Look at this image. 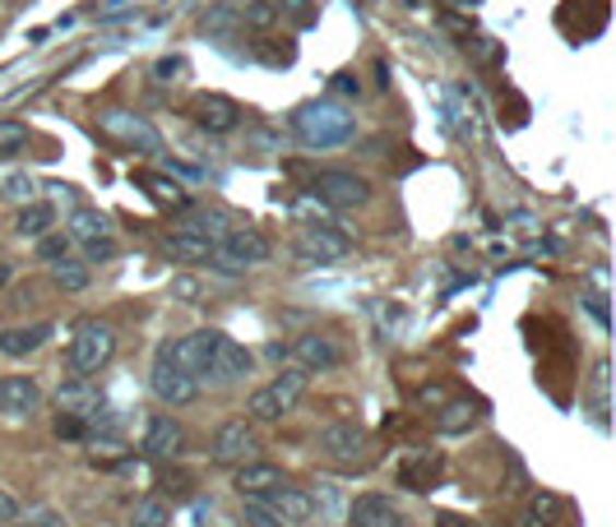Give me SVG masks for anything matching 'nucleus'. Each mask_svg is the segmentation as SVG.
Wrapping results in <instances>:
<instances>
[{"label": "nucleus", "instance_id": "2eb2a0df", "mask_svg": "<svg viewBox=\"0 0 616 527\" xmlns=\"http://www.w3.org/2000/svg\"><path fill=\"white\" fill-rule=\"evenodd\" d=\"M287 357L297 361V370H334L339 361H343V351H339V343L334 338H324V334H301L293 347H287Z\"/></svg>", "mask_w": 616, "mask_h": 527}, {"label": "nucleus", "instance_id": "9d476101", "mask_svg": "<svg viewBox=\"0 0 616 527\" xmlns=\"http://www.w3.org/2000/svg\"><path fill=\"white\" fill-rule=\"evenodd\" d=\"M250 351L237 343V338H227V334H218L214 338V357H209V370H204V380L209 384H237V380H246L250 375Z\"/></svg>", "mask_w": 616, "mask_h": 527}, {"label": "nucleus", "instance_id": "a878e982", "mask_svg": "<svg viewBox=\"0 0 616 527\" xmlns=\"http://www.w3.org/2000/svg\"><path fill=\"white\" fill-rule=\"evenodd\" d=\"M51 223H56V213H51V204H24L14 213V231L19 237H28V241H37V237H47L51 231Z\"/></svg>", "mask_w": 616, "mask_h": 527}, {"label": "nucleus", "instance_id": "49530a36", "mask_svg": "<svg viewBox=\"0 0 616 527\" xmlns=\"http://www.w3.org/2000/svg\"><path fill=\"white\" fill-rule=\"evenodd\" d=\"M589 310H593V320L607 328V306H603V297H589Z\"/></svg>", "mask_w": 616, "mask_h": 527}, {"label": "nucleus", "instance_id": "412c9836", "mask_svg": "<svg viewBox=\"0 0 616 527\" xmlns=\"http://www.w3.org/2000/svg\"><path fill=\"white\" fill-rule=\"evenodd\" d=\"M66 237L74 245H93V241H111V218L98 208H74L70 213V227H66Z\"/></svg>", "mask_w": 616, "mask_h": 527}, {"label": "nucleus", "instance_id": "37998d69", "mask_svg": "<svg viewBox=\"0 0 616 527\" xmlns=\"http://www.w3.org/2000/svg\"><path fill=\"white\" fill-rule=\"evenodd\" d=\"M14 518H19V500L0 491V523H14Z\"/></svg>", "mask_w": 616, "mask_h": 527}, {"label": "nucleus", "instance_id": "a19ab883", "mask_svg": "<svg viewBox=\"0 0 616 527\" xmlns=\"http://www.w3.org/2000/svg\"><path fill=\"white\" fill-rule=\"evenodd\" d=\"M117 255V237L111 241H93V245H84V264H103V260H111Z\"/></svg>", "mask_w": 616, "mask_h": 527}, {"label": "nucleus", "instance_id": "393cba45", "mask_svg": "<svg viewBox=\"0 0 616 527\" xmlns=\"http://www.w3.org/2000/svg\"><path fill=\"white\" fill-rule=\"evenodd\" d=\"M163 255L177 260V264H204V260H214V245L190 237V231H171V237L163 241Z\"/></svg>", "mask_w": 616, "mask_h": 527}, {"label": "nucleus", "instance_id": "58836bf2", "mask_svg": "<svg viewBox=\"0 0 616 527\" xmlns=\"http://www.w3.org/2000/svg\"><path fill=\"white\" fill-rule=\"evenodd\" d=\"M241 523H246V527H287L283 518H274L269 510H260L256 500H246V518H241Z\"/></svg>", "mask_w": 616, "mask_h": 527}, {"label": "nucleus", "instance_id": "f3484780", "mask_svg": "<svg viewBox=\"0 0 616 527\" xmlns=\"http://www.w3.org/2000/svg\"><path fill=\"white\" fill-rule=\"evenodd\" d=\"M348 527H408V518L394 510L390 495H357L348 510Z\"/></svg>", "mask_w": 616, "mask_h": 527}, {"label": "nucleus", "instance_id": "dca6fc26", "mask_svg": "<svg viewBox=\"0 0 616 527\" xmlns=\"http://www.w3.org/2000/svg\"><path fill=\"white\" fill-rule=\"evenodd\" d=\"M181 448H186V431H181L177 417H167V412L149 417V431H144V454H149V458L167 463V458H177Z\"/></svg>", "mask_w": 616, "mask_h": 527}, {"label": "nucleus", "instance_id": "39448f33", "mask_svg": "<svg viewBox=\"0 0 616 527\" xmlns=\"http://www.w3.org/2000/svg\"><path fill=\"white\" fill-rule=\"evenodd\" d=\"M311 190L320 194V204H330V208H362L371 200V181L357 171H320Z\"/></svg>", "mask_w": 616, "mask_h": 527}, {"label": "nucleus", "instance_id": "0eeeda50", "mask_svg": "<svg viewBox=\"0 0 616 527\" xmlns=\"http://www.w3.org/2000/svg\"><path fill=\"white\" fill-rule=\"evenodd\" d=\"M98 125L111 134V140H121L126 148H140V153H163V134L153 130L144 116H134V111H103L98 116Z\"/></svg>", "mask_w": 616, "mask_h": 527}, {"label": "nucleus", "instance_id": "ddd939ff", "mask_svg": "<svg viewBox=\"0 0 616 527\" xmlns=\"http://www.w3.org/2000/svg\"><path fill=\"white\" fill-rule=\"evenodd\" d=\"M43 407V388L33 375H0V417H33Z\"/></svg>", "mask_w": 616, "mask_h": 527}, {"label": "nucleus", "instance_id": "9b49d317", "mask_svg": "<svg viewBox=\"0 0 616 527\" xmlns=\"http://www.w3.org/2000/svg\"><path fill=\"white\" fill-rule=\"evenodd\" d=\"M190 116H196V125L209 134H233L241 125V107L223 93H200L196 103H190Z\"/></svg>", "mask_w": 616, "mask_h": 527}, {"label": "nucleus", "instance_id": "1a4fd4ad", "mask_svg": "<svg viewBox=\"0 0 616 527\" xmlns=\"http://www.w3.org/2000/svg\"><path fill=\"white\" fill-rule=\"evenodd\" d=\"M320 454L330 463L353 467V463H362V454H367V431H362L357 421H330L320 431Z\"/></svg>", "mask_w": 616, "mask_h": 527}, {"label": "nucleus", "instance_id": "473e14b6", "mask_svg": "<svg viewBox=\"0 0 616 527\" xmlns=\"http://www.w3.org/2000/svg\"><path fill=\"white\" fill-rule=\"evenodd\" d=\"M70 237H61V231H47V237H37V255H43V260H70Z\"/></svg>", "mask_w": 616, "mask_h": 527}, {"label": "nucleus", "instance_id": "2f4dec72", "mask_svg": "<svg viewBox=\"0 0 616 527\" xmlns=\"http://www.w3.org/2000/svg\"><path fill=\"white\" fill-rule=\"evenodd\" d=\"M24 144H28V125L14 121V116H0V158H14Z\"/></svg>", "mask_w": 616, "mask_h": 527}, {"label": "nucleus", "instance_id": "4468645a", "mask_svg": "<svg viewBox=\"0 0 616 527\" xmlns=\"http://www.w3.org/2000/svg\"><path fill=\"white\" fill-rule=\"evenodd\" d=\"M256 504H260V510H269L274 518H283L287 527H293V523H306V518L316 514V500L306 495V491H297V486H274V491L256 495Z\"/></svg>", "mask_w": 616, "mask_h": 527}, {"label": "nucleus", "instance_id": "7ed1b4c3", "mask_svg": "<svg viewBox=\"0 0 616 527\" xmlns=\"http://www.w3.org/2000/svg\"><path fill=\"white\" fill-rule=\"evenodd\" d=\"M117 357V328L103 324V320H84L74 328V343H70V366L74 375H98V370Z\"/></svg>", "mask_w": 616, "mask_h": 527}, {"label": "nucleus", "instance_id": "cd10ccee", "mask_svg": "<svg viewBox=\"0 0 616 527\" xmlns=\"http://www.w3.org/2000/svg\"><path fill=\"white\" fill-rule=\"evenodd\" d=\"M233 10H237V28H256V33L274 28V19H279V10L269 0H233Z\"/></svg>", "mask_w": 616, "mask_h": 527}, {"label": "nucleus", "instance_id": "c756f323", "mask_svg": "<svg viewBox=\"0 0 616 527\" xmlns=\"http://www.w3.org/2000/svg\"><path fill=\"white\" fill-rule=\"evenodd\" d=\"M171 523V504L158 495H144L130 504V527H167Z\"/></svg>", "mask_w": 616, "mask_h": 527}, {"label": "nucleus", "instance_id": "a211bd4d", "mask_svg": "<svg viewBox=\"0 0 616 527\" xmlns=\"http://www.w3.org/2000/svg\"><path fill=\"white\" fill-rule=\"evenodd\" d=\"M233 486H237L241 500H256V495H264V491H274V486H287V477H283V467L250 458V463H241L237 472H233Z\"/></svg>", "mask_w": 616, "mask_h": 527}, {"label": "nucleus", "instance_id": "c85d7f7f", "mask_svg": "<svg viewBox=\"0 0 616 527\" xmlns=\"http://www.w3.org/2000/svg\"><path fill=\"white\" fill-rule=\"evenodd\" d=\"M140 185L153 194V204H163V208H186V204H190V194H186L177 181H167V176L144 171V176H140Z\"/></svg>", "mask_w": 616, "mask_h": 527}, {"label": "nucleus", "instance_id": "f704fd0d", "mask_svg": "<svg viewBox=\"0 0 616 527\" xmlns=\"http://www.w3.org/2000/svg\"><path fill=\"white\" fill-rule=\"evenodd\" d=\"M51 431H56V440H84V435H88V426H84V417L61 412V417L51 421Z\"/></svg>", "mask_w": 616, "mask_h": 527}, {"label": "nucleus", "instance_id": "72a5a7b5", "mask_svg": "<svg viewBox=\"0 0 616 527\" xmlns=\"http://www.w3.org/2000/svg\"><path fill=\"white\" fill-rule=\"evenodd\" d=\"M186 70H190V65L181 61V56H163V61L153 65V80H158V84H181Z\"/></svg>", "mask_w": 616, "mask_h": 527}, {"label": "nucleus", "instance_id": "8fccbe9b", "mask_svg": "<svg viewBox=\"0 0 616 527\" xmlns=\"http://www.w3.org/2000/svg\"><path fill=\"white\" fill-rule=\"evenodd\" d=\"M10 278H14V268H10V264H0V291L10 287Z\"/></svg>", "mask_w": 616, "mask_h": 527}, {"label": "nucleus", "instance_id": "6ab92c4d", "mask_svg": "<svg viewBox=\"0 0 616 527\" xmlns=\"http://www.w3.org/2000/svg\"><path fill=\"white\" fill-rule=\"evenodd\" d=\"M98 384H93L88 375H70L61 388H56V407L61 412H74V417H88V412H98Z\"/></svg>", "mask_w": 616, "mask_h": 527}, {"label": "nucleus", "instance_id": "aec40b11", "mask_svg": "<svg viewBox=\"0 0 616 527\" xmlns=\"http://www.w3.org/2000/svg\"><path fill=\"white\" fill-rule=\"evenodd\" d=\"M177 231H190V237H200V241H209V245L218 250L223 237L233 231V218H227L223 208H196V213H186Z\"/></svg>", "mask_w": 616, "mask_h": 527}, {"label": "nucleus", "instance_id": "20e7f679", "mask_svg": "<svg viewBox=\"0 0 616 527\" xmlns=\"http://www.w3.org/2000/svg\"><path fill=\"white\" fill-rule=\"evenodd\" d=\"M214 338H218V328H196V334H186V338H177V343H163L158 357L171 361L177 370H186V375L204 380L209 357H214Z\"/></svg>", "mask_w": 616, "mask_h": 527}, {"label": "nucleus", "instance_id": "b1692460", "mask_svg": "<svg viewBox=\"0 0 616 527\" xmlns=\"http://www.w3.org/2000/svg\"><path fill=\"white\" fill-rule=\"evenodd\" d=\"M440 472V458L436 454H408L399 463V486H408V491H431V481Z\"/></svg>", "mask_w": 616, "mask_h": 527}, {"label": "nucleus", "instance_id": "3c124183", "mask_svg": "<svg viewBox=\"0 0 616 527\" xmlns=\"http://www.w3.org/2000/svg\"><path fill=\"white\" fill-rule=\"evenodd\" d=\"M454 5H473V0H454Z\"/></svg>", "mask_w": 616, "mask_h": 527}, {"label": "nucleus", "instance_id": "c9c22d12", "mask_svg": "<svg viewBox=\"0 0 616 527\" xmlns=\"http://www.w3.org/2000/svg\"><path fill=\"white\" fill-rule=\"evenodd\" d=\"M607 384H612V370L607 361L593 366V403H599V421H607Z\"/></svg>", "mask_w": 616, "mask_h": 527}, {"label": "nucleus", "instance_id": "c03bdc74", "mask_svg": "<svg viewBox=\"0 0 616 527\" xmlns=\"http://www.w3.org/2000/svg\"><path fill=\"white\" fill-rule=\"evenodd\" d=\"M417 398H422V403H450V398H446V388H440V384H427Z\"/></svg>", "mask_w": 616, "mask_h": 527}, {"label": "nucleus", "instance_id": "79ce46f5", "mask_svg": "<svg viewBox=\"0 0 616 527\" xmlns=\"http://www.w3.org/2000/svg\"><path fill=\"white\" fill-rule=\"evenodd\" d=\"M24 527H66V518H61V514H51V510H43V514H33Z\"/></svg>", "mask_w": 616, "mask_h": 527}, {"label": "nucleus", "instance_id": "ea45409f", "mask_svg": "<svg viewBox=\"0 0 616 527\" xmlns=\"http://www.w3.org/2000/svg\"><path fill=\"white\" fill-rule=\"evenodd\" d=\"M256 56L264 65H293L297 61V47H256Z\"/></svg>", "mask_w": 616, "mask_h": 527}, {"label": "nucleus", "instance_id": "f8f14e48", "mask_svg": "<svg viewBox=\"0 0 616 527\" xmlns=\"http://www.w3.org/2000/svg\"><path fill=\"white\" fill-rule=\"evenodd\" d=\"M353 250V241L343 237V231H334V227H306L301 237H297V255L306 260V264H334V260H343Z\"/></svg>", "mask_w": 616, "mask_h": 527}, {"label": "nucleus", "instance_id": "6e6552de", "mask_svg": "<svg viewBox=\"0 0 616 527\" xmlns=\"http://www.w3.org/2000/svg\"><path fill=\"white\" fill-rule=\"evenodd\" d=\"M256 431H250V421H223L214 444H209V458H214L218 467H241L256 458Z\"/></svg>", "mask_w": 616, "mask_h": 527}, {"label": "nucleus", "instance_id": "de8ad7c7", "mask_svg": "<svg viewBox=\"0 0 616 527\" xmlns=\"http://www.w3.org/2000/svg\"><path fill=\"white\" fill-rule=\"evenodd\" d=\"M334 88H339V93H362L353 74H339V80H334Z\"/></svg>", "mask_w": 616, "mask_h": 527}, {"label": "nucleus", "instance_id": "5701e85b", "mask_svg": "<svg viewBox=\"0 0 616 527\" xmlns=\"http://www.w3.org/2000/svg\"><path fill=\"white\" fill-rule=\"evenodd\" d=\"M561 495L556 491H533L529 504H524V514H519V527H556V518H561Z\"/></svg>", "mask_w": 616, "mask_h": 527}, {"label": "nucleus", "instance_id": "f257e3e1", "mask_svg": "<svg viewBox=\"0 0 616 527\" xmlns=\"http://www.w3.org/2000/svg\"><path fill=\"white\" fill-rule=\"evenodd\" d=\"M293 130L306 148H334V144H348L357 121L348 116V107L339 103H306L293 116Z\"/></svg>", "mask_w": 616, "mask_h": 527}, {"label": "nucleus", "instance_id": "e433bc0d", "mask_svg": "<svg viewBox=\"0 0 616 527\" xmlns=\"http://www.w3.org/2000/svg\"><path fill=\"white\" fill-rule=\"evenodd\" d=\"M200 278H190V273H177V278H171V297H177V301H190V306H196L200 301Z\"/></svg>", "mask_w": 616, "mask_h": 527}, {"label": "nucleus", "instance_id": "09e8293b", "mask_svg": "<svg viewBox=\"0 0 616 527\" xmlns=\"http://www.w3.org/2000/svg\"><path fill=\"white\" fill-rule=\"evenodd\" d=\"M376 84H380V88H390V70H384V61H376Z\"/></svg>", "mask_w": 616, "mask_h": 527}, {"label": "nucleus", "instance_id": "bb28decb", "mask_svg": "<svg viewBox=\"0 0 616 527\" xmlns=\"http://www.w3.org/2000/svg\"><path fill=\"white\" fill-rule=\"evenodd\" d=\"M473 426H477V407L473 403H440V417H436L440 435H469Z\"/></svg>", "mask_w": 616, "mask_h": 527}, {"label": "nucleus", "instance_id": "7c9ffc66", "mask_svg": "<svg viewBox=\"0 0 616 527\" xmlns=\"http://www.w3.org/2000/svg\"><path fill=\"white\" fill-rule=\"evenodd\" d=\"M51 283L61 291H84L88 287V264L84 260H56L51 264Z\"/></svg>", "mask_w": 616, "mask_h": 527}, {"label": "nucleus", "instance_id": "423d86ee", "mask_svg": "<svg viewBox=\"0 0 616 527\" xmlns=\"http://www.w3.org/2000/svg\"><path fill=\"white\" fill-rule=\"evenodd\" d=\"M149 388H153V398H158L163 407H186V403L200 398V380L186 375V370H177L163 357L153 361V370H149Z\"/></svg>", "mask_w": 616, "mask_h": 527}, {"label": "nucleus", "instance_id": "f03ea898", "mask_svg": "<svg viewBox=\"0 0 616 527\" xmlns=\"http://www.w3.org/2000/svg\"><path fill=\"white\" fill-rule=\"evenodd\" d=\"M306 394V370H283V375H274L264 388H256V394L246 398V417L250 421H283L293 407L301 403Z\"/></svg>", "mask_w": 616, "mask_h": 527}, {"label": "nucleus", "instance_id": "4c0bfd02", "mask_svg": "<svg viewBox=\"0 0 616 527\" xmlns=\"http://www.w3.org/2000/svg\"><path fill=\"white\" fill-rule=\"evenodd\" d=\"M0 194H5V200H19V204H28V194H33V181H28V176H5V181H0Z\"/></svg>", "mask_w": 616, "mask_h": 527}, {"label": "nucleus", "instance_id": "4be33fe9", "mask_svg": "<svg viewBox=\"0 0 616 527\" xmlns=\"http://www.w3.org/2000/svg\"><path fill=\"white\" fill-rule=\"evenodd\" d=\"M51 334L56 328L47 320L43 324H24V328H0V357H28V351H37Z\"/></svg>", "mask_w": 616, "mask_h": 527}, {"label": "nucleus", "instance_id": "a18cd8bd", "mask_svg": "<svg viewBox=\"0 0 616 527\" xmlns=\"http://www.w3.org/2000/svg\"><path fill=\"white\" fill-rule=\"evenodd\" d=\"M436 527H477V523L473 518H459V514H440Z\"/></svg>", "mask_w": 616, "mask_h": 527}]
</instances>
